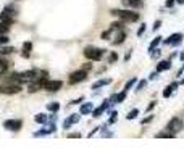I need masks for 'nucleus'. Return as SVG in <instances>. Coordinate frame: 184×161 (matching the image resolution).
<instances>
[{
  "label": "nucleus",
  "mask_w": 184,
  "mask_h": 161,
  "mask_svg": "<svg viewBox=\"0 0 184 161\" xmlns=\"http://www.w3.org/2000/svg\"><path fill=\"white\" fill-rule=\"evenodd\" d=\"M111 15L116 16V18H119L121 21H124V23H136V21L139 20V13H134L131 12V10H111Z\"/></svg>",
  "instance_id": "1"
},
{
  "label": "nucleus",
  "mask_w": 184,
  "mask_h": 161,
  "mask_svg": "<svg viewBox=\"0 0 184 161\" xmlns=\"http://www.w3.org/2000/svg\"><path fill=\"white\" fill-rule=\"evenodd\" d=\"M81 101H84V97H79V98H76V100H73L70 105H79Z\"/></svg>",
  "instance_id": "38"
},
{
  "label": "nucleus",
  "mask_w": 184,
  "mask_h": 161,
  "mask_svg": "<svg viewBox=\"0 0 184 161\" xmlns=\"http://www.w3.org/2000/svg\"><path fill=\"white\" fill-rule=\"evenodd\" d=\"M34 121H36L37 124H47L49 122V116L44 114V113H37L36 116H34Z\"/></svg>",
  "instance_id": "16"
},
{
  "label": "nucleus",
  "mask_w": 184,
  "mask_h": 161,
  "mask_svg": "<svg viewBox=\"0 0 184 161\" xmlns=\"http://www.w3.org/2000/svg\"><path fill=\"white\" fill-rule=\"evenodd\" d=\"M31 50H33V42H24V44H23V56H24V58H28L29 56V53H31Z\"/></svg>",
  "instance_id": "19"
},
{
  "label": "nucleus",
  "mask_w": 184,
  "mask_h": 161,
  "mask_svg": "<svg viewBox=\"0 0 184 161\" xmlns=\"http://www.w3.org/2000/svg\"><path fill=\"white\" fill-rule=\"evenodd\" d=\"M68 137H70V139H79L81 134H79V132H73V134H68Z\"/></svg>",
  "instance_id": "39"
},
{
  "label": "nucleus",
  "mask_w": 184,
  "mask_h": 161,
  "mask_svg": "<svg viewBox=\"0 0 184 161\" xmlns=\"http://www.w3.org/2000/svg\"><path fill=\"white\" fill-rule=\"evenodd\" d=\"M178 87H179V82H173V84H170V85H168V87L163 90V97H165V98L171 97V93L174 92V90H176Z\"/></svg>",
  "instance_id": "15"
},
{
  "label": "nucleus",
  "mask_w": 184,
  "mask_h": 161,
  "mask_svg": "<svg viewBox=\"0 0 184 161\" xmlns=\"http://www.w3.org/2000/svg\"><path fill=\"white\" fill-rule=\"evenodd\" d=\"M87 79V71L86 69H78V71H74V72H71L70 74V82L71 85H74V84H79V82H82V80H86Z\"/></svg>",
  "instance_id": "3"
},
{
  "label": "nucleus",
  "mask_w": 184,
  "mask_h": 161,
  "mask_svg": "<svg viewBox=\"0 0 184 161\" xmlns=\"http://www.w3.org/2000/svg\"><path fill=\"white\" fill-rule=\"evenodd\" d=\"M8 66H10V63L5 58H0V72H5L7 69H8Z\"/></svg>",
  "instance_id": "25"
},
{
  "label": "nucleus",
  "mask_w": 184,
  "mask_h": 161,
  "mask_svg": "<svg viewBox=\"0 0 184 161\" xmlns=\"http://www.w3.org/2000/svg\"><path fill=\"white\" fill-rule=\"evenodd\" d=\"M103 53H105V50L98 48V47H86L84 48V56L90 61H100Z\"/></svg>",
  "instance_id": "2"
},
{
  "label": "nucleus",
  "mask_w": 184,
  "mask_h": 161,
  "mask_svg": "<svg viewBox=\"0 0 184 161\" xmlns=\"http://www.w3.org/2000/svg\"><path fill=\"white\" fill-rule=\"evenodd\" d=\"M179 84H184V79H183V80H181V82H179Z\"/></svg>",
  "instance_id": "48"
},
{
  "label": "nucleus",
  "mask_w": 184,
  "mask_h": 161,
  "mask_svg": "<svg viewBox=\"0 0 184 161\" xmlns=\"http://www.w3.org/2000/svg\"><path fill=\"white\" fill-rule=\"evenodd\" d=\"M71 126H73V121H71L70 118H66V119L63 121V129H70Z\"/></svg>",
  "instance_id": "32"
},
{
  "label": "nucleus",
  "mask_w": 184,
  "mask_h": 161,
  "mask_svg": "<svg viewBox=\"0 0 184 161\" xmlns=\"http://www.w3.org/2000/svg\"><path fill=\"white\" fill-rule=\"evenodd\" d=\"M116 60H118V55H116L115 52H111L110 56H108V63H115Z\"/></svg>",
  "instance_id": "33"
},
{
  "label": "nucleus",
  "mask_w": 184,
  "mask_h": 161,
  "mask_svg": "<svg viewBox=\"0 0 184 161\" xmlns=\"http://www.w3.org/2000/svg\"><path fill=\"white\" fill-rule=\"evenodd\" d=\"M47 110H49L50 113H57L58 110H60V103H58V101H52V103L47 105Z\"/></svg>",
  "instance_id": "22"
},
{
  "label": "nucleus",
  "mask_w": 184,
  "mask_h": 161,
  "mask_svg": "<svg viewBox=\"0 0 184 161\" xmlns=\"http://www.w3.org/2000/svg\"><path fill=\"white\" fill-rule=\"evenodd\" d=\"M124 39H126V32L123 31V29H119V32L116 34V37H115V40H113V44L115 45H119V44L124 42Z\"/></svg>",
  "instance_id": "18"
},
{
  "label": "nucleus",
  "mask_w": 184,
  "mask_h": 161,
  "mask_svg": "<svg viewBox=\"0 0 184 161\" xmlns=\"http://www.w3.org/2000/svg\"><path fill=\"white\" fill-rule=\"evenodd\" d=\"M8 36H7V34H0V47H2V45H7L8 44Z\"/></svg>",
  "instance_id": "28"
},
{
  "label": "nucleus",
  "mask_w": 184,
  "mask_h": 161,
  "mask_svg": "<svg viewBox=\"0 0 184 161\" xmlns=\"http://www.w3.org/2000/svg\"><path fill=\"white\" fill-rule=\"evenodd\" d=\"M8 29H10V26H7L5 23H2V21H0V34H7V32H8Z\"/></svg>",
  "instance_id": "30"
},
{
  "label": "nucleus",
  "mask_w": 184,
  "mask_h": 161,
  "mask_svg": "<svg viewBox=\"0 0 184 161\" xmlns=\"http://www.w3.org/2000/svg\"><path fill=\"white\" fill-rule=\"evenodd\" d=\"M170 68H171V61H170V60H162L158 64H157V71H158V72L168 71Z\"/></svg>",
  "instance_id": "13"
},
{
  "label": "nucleus",
  "mask_w": 184,
  "mask_h": 161,
  "mask_svg": "<svg viewBox=\"0 0 184 161\" xmlns=\"http://www.w3.org/2000/svg\"><path fill=\"white\" fill-rule=\"evenodd\" d=\"M90 68H92V64H90V63H86L84 66H82V69H86V71H89Z\"/></svg>",
  "instance_id": "44"
},
{
  "label": "nucleus",
  "mask_w": 184,
  "mask_h": 161,
  "mask_svg": "<svg viewBox=\"0 0 184 161\" xmlns=\"http://www.w3.org/2000/svg\"><path fill=\"white\" fill-rule=\"evenodd\" d=\"M2 93H7V95H15V93H20L21 92V85L20 84H8V85H3L0 89Z\"/></svg>",
  "instance_id": "8"
},
{
  "label": "nucleus",
  "mask_w": 184,
  "mask_h": 161,
  "mask_svg": "<svg viewBox=\"0 0 184 161\" xmlns=\"http://www.w3.org/2000/svg\"><path fill=\"white\" fill-rule=\"evenodd\" d=\"M145 85H147V80H141L139 84H137V87H136V90L139 92V90H142V89L145 87Z\"/></svg>",
  "instance_id": "35"
},
{
  "label": "nucleus",
  "mask_w": 184,
  "mask_h": 161,
  "mask_svg": "<svg viewBox=\"0 0 184 161\" xmlns=\"http://www.w3.org/2000/svg\"><path fill=\"white\" fill-rule=\"evenodd\" d=\"M110 82H111V79H100V80H97V82H94V84H92V89H94V90H97V89L103 87V85H108Z\"/></svg>",
  "instance_id": "20"
},
{
  "label": "nucleus",
  "mask_w": 184,
  "mask_h": 161,
  "mask_svg": "<svg viewBox=\"0 0 184 161\" xmlns=\"http://www.w3.org/2000/svg\"><path fill=\"white\" fill-rule=\"evenodd\" d=\"M111 32H113V29H108V31H105V32H103V34H102V39H105V40H108V37H110L111 36Z\"/></svg>",
  "instance_id": "34"
},
{
  "label": "nucleus",
  "mask_w": 184,
  "mask_h": 161,
  "mask_svg": "<svg viewBox=\"0 0 184 161\" xmlns=\"http://www.w3.org/2000/svg\"><path fill=\"white\" fill-rule=\"evenodd\" d=\"M157 76H158V71H155V72H150V76H149V79H150V80H153V79H157Z\"/></svg>",
  "instance_id": "40"
},
{
  "label": "nucleus",
  "mask_w": 184,
  "mask_h": 161,
  "mask_svg": "<svg viewBox=\"0 0 184 161\" xmlns=\"http://www.w3.org/2000/svg\"><path fill=\"white\" fill-rule=\"evenodd\" d=\"M0 21L5 23L7 26H13V24H15V18H13V16L5 15V13H0Z\"/></svg>",
  "instance_id": "17"
},
{
  "label": "nucleus",
  "mask_w": 184,
  "mask_h": 161,
  "mask_svg": "<svg viewBox=\"0 0 184 161\" xmlns=\"http://www.w3.org/2000/svg\"><path fill=\"white\" fill-rule=\"evenodd\" d=\"M121 3L126 8H142L144 2L142 0H121Z\"/></svg>",
  "instance_id": "11"
},
{
  "label": "nucleus",
  "mask_w": 184,
  "mask_h": 161,
  "mask_svg": "<svg viewBox=\"0 0 184 161\" xmlns=\"http://www.w3.org/2000/svg\"><path fill=\"white\" fill-rule=\"evenodd\" d=\"M136 82H137V79H136V77H131V79H129L126 84H124V89H123V90H126V92H128V90H129V89H131L132 85L136 84Z\"/></svg>",
  "instance_id": "27"
},
{
  "label": "nucleus",
  "mask_w": 184,
  "mask_h": 161,
  "mask_svg": "<svg viewBox=\"0 0 184 161\" xmlns=\"http://www.w3.org/2000/svg\"><path fill=\"white\" fill-rule=\"evenodd\" d=\"M0 77H3V72H0Z\"/></svg>",
  "instance_id": "47"
},
{
  "label": "nucleus",
  "mask_w": 184,
  "mask_h": 161,
  "mask_svg": "<svg viewBox=\"0 0 184 161\" xmlns=\"http://www.w3.org/2000/svg\"><path fill=\"white\" fill-rule=\"evenodd\" d=\"M61 87H63V82L57 79H47L44 82V90H47V92H58Z\"/></svg>",
  "instance_id": "4"
},
{
  "label": "nucleus",
  "mask_w": 184,
  "mask_h": 161,
  "mask_svg": "<svg viewBox=\"0 0 184 161\" xmlns=\"http://www.w3.org/2000/svg\"><path fill=\"white\" fill-rule=\"evenodd\" d=\"M0 89H2V87H0Z\"/></svg>",
  "instance_id": "49"
},
{
  "label": "nucleus",
  "mask_w": 184,
  "mask_h": 161,
  "mask_svg": "<svg viewBox=\"0 0 184 161\" xmlns=\"http://www.w3.org/2000/svg\"><path fill=\"white\" fill-rule=\"evenodd\" d=\"M108 106H110V100H105L102 105H100V106H97V108L92 110V116H94V118H100L103 114V111H105Z\"/></svg>",
  "instance_id": "10"
},
{
  "label": "nucleus",
  "mask_w": 184,
  "mask_h": 161,
  "mask_svg": "<svg viewBox=\"0 0 184 161\" xmlns=\"http://www.w3.org/2000/svg\"><path fill=\"white\" fill-rule=\"evenodd\" d=\"M139 116V110L137 108H134V110H131V111L128 113V116H126V119H129V121H132V119H136V118Z\"/></svg>",
  "instance_id": "24"
},
{
  "label": "nucleus",
  "mask_w": 184,
  "mask_h": 161,
  "mask_svg": "<svg viewBox=\"0 0 184 161\" xmlns=\"http://www.w3.org/2000/svg\"><path fill=\"white\" fill-rule=\"evenodd\" d=\"M92 110H94V105L90 103V101H87V103H82V105H81L79 113H81L82 116H84V114H90V113H92Z\"/></svg>",
  "instance_id": "14"
},
{
  "label": "nucleus",
  "mask_w": 184,
  "mask_h": 161,
  "mask_svg": "<svg viewBox=\"0 0 184 161\" xmlns=\"http://www.w3.org/2000/svg\"><path fill=\"white\" fill-rule=\"evenodd\" d=\"M145 29H147V24H141V28H139V31H137V36H142L144 32H145Z\"/></svg>",
  "instance_id": "36"
},
{
  "label": "nucleus",
  "mask_w": 184,
  "mask_h": 161,
  "mask_svg": "<svg viewBox=\"0 0 184 161\" xmlns=\"http://www.w3.org/2000/svg\"><path fill=\"white\" fill-rule=\"evenodd\" d=\"M183 42V32H178V34H171L165 40V45H179Z\"/></svg>",
  "instance_id": "9"
},
{
  "label": "nucleus",
  "mask_w": 184,
  "mask_h": 161,
  "mask_svg": "<svg viewBox=\"0 0 184 161\" xmlns=\"http://www.w3.org/2000/svg\"><path fill=\"white\" fill-rule=\"evenodd\" d=\"M21 126H23V121L21 119H7L3 122V127L7 131H12V132H18L21 129Z\"/></svg>",
  "instance_id": "7"
},
{
  "label": "nucleus",
  "mask_w": 184,
  "mask_h": 161,
  "mask_svg": "<svg viewBox=\"0 0 184 161\" xmlns=\"http://www.w3.org/2000/svg\"><path fill=\"white\" fill-rule=\"evenodd\" d=\"M2 13H5V15H8V16H13V18H16L18 16V8L15 7L13 3H8V5H5V8H3V12Z\"/></svg>",
  "instance_id": "12"
},
{
  "label": "nucleus",
  "mask_w": 184,
  "mask_h": 161,
  "mask_svg": "<svg viewBox=\"0 0 184 161\" xmlns=\"http://www.w3.org/2000/svg\"><path fill=\"white\" fill-rule=\"evenodd\" d=\"M160 26H162V21H160V20H157L155 23H153V28H152V29H153V31H158V29H160Z\"/></svg>",
  "instance_id": "37"
},
{
  "label": "nucleus",
  "mask_w": 184,
  "mask_h": 161,
  "mask_svg": "<svg viewBox=\"0 0 184 161\" xmlns=\"http://www.w3.org/2000/svg\"><path fill=\"white\" fill-rule=\"evenodd\" d=\"M118 113L116 111H111V114H110V119H108V124H115V122H116V119H118Z\"/></svg>",
  "instance_id": "29"
},
{
  "label": "nucleus",
  "mask_w": 184,
  "mask_h": 161,
  "mask_svg": "<svg viewBox=\"0 0 184 161\" xmlns=\"http://www.w3.org/2000/svg\"><path fill=\"white\" fill-rule=\"evenodd\" d=\"M176 3H179V5H184V0H176Z\"/></svg>",
  "instance_id": "45"
},
{
  "label": "nucleus",
  "mask_w": 184,
  "mask_h": 161,
  "mask_svg": "<svg viewBox=\"0 0 184 161\" xmlns=\"http://www.w3.org/2000/svg\"><path fill=\"white\" fill-rule=\"evenodd\" d=\"M157 137H158V139H173V137H174V134L173 132H170V131H165V132H158L157 134Z\"/></svg>",
  "instance_id": "26"
},
{
  "label": "nucleus",
  "mask_w": 184,
  "mask_h": 161,
  "mask_svg": "<svg viewBox=\"0 0 184 161\" xmlns=\"http://www.w3.org/2000/svg\"><path fill=\"white\" fill-rule=\"evenodd\" d=\"M47 79H34L31 82H28V92L29 93H36L39 90H44V82Z\"/></svg>",
  "instance_id": "5"
},
{
  "label": "nucleus",
  "mask_w": 184,
  "mask_h": 161,
  "mask_svg": "<svg viewBox=\"0 0 184 161\" xmlns=\"http://www.w3.org/2000/svg\"><path fill=\"white\" fill-rule=\"evenodd\" d=\"M174 3H176V0H166V7H168V8H171Z\"/></svg>",
  "instance_id": "42"
},
{
  "label": "nucleus",
  "mask_w": 184,
  "mask_h": 161,
  "mask_svg": "<svg viewBox=\"0 0 184 161\" xmlns=\"http://www.w3.org/2000/svg\"><path fill=\"white\" fill-rule=\"evenodd\" d=\"M179 58H181V60L184 61V53H181V55H179Z\"/></svg>",
  "instance_id": "46"
},
{
  "label": "nucleus",
  "mask_w": 184,
  "mask_h": 161,
  "mask_svg": "<svg viewBox=\"0 0 184 161\" xmlns=\"http://www.w3.org/2000/svg\"><path fill=\"white\" fill-rule=\"evenodd\" d=\"M162 39H163V37H155V39H153V40H152V42H150V45H149V52H152V50H153V48H157V45H158L160 44V42H162Z\"/></svg>",
  "instance_id": "23"
},
{
  "label": "nucleus",
  "mask_w": 184,
  "mask_h": 161,
  "mask_svg": "<svg viewBox=\"0 0 184 161\" xmlns=\"http://www.w3.org/2000/svg\"><path fill=\"white\" fill-rule=\"evenodd\" d=\"M155 103H157V101H152V103L149 105V106H147V113H150V111H152V108L155 106Z\"/></svg>",
  "instance_id": "43"
},
{
  "label": "nucleus",
  "mask_w": 184,
  "mask_h": 161,
  "mask_svg": "<svg viewBox=\"0 0 184 161\" xmlns=\"http://www.w3.org/2000/svg\"><path fill=\"white\" fill-rule=\"evenodd\" d=\"M12 53H15V48H13V47H8V45H2V48H0V55H2V56L12 55Z\"/></svg>",
  "instance_id": "21"
},
{
  "label": "nucleus",
  "mask_w": 184,
  "mask_h": 161,
  "mask_svg": "<svg viewBox=\"0 0 184 161\" xmlns=\"http://www.w3.org/2000/svg\"><path fill=\"white\" fill-rule=\"evenodd\" d=\"M79 116H81V113H74V114H71V116H70V119L73 121V124H76V122H79V119H81V118H79Z\"/></svg>",
  "instance_id": "31"
},
{
  "label": "nucleus",
  "mask_w": 184,
  "mask_h": 161,
  "mask_svg": "<svg viewBox=\"0 0 184 161\" xmlns=\"http://www.w3.org/2000/svg\"><path fill=\"white\" fill-rule=\"evenodd\" d=\"M152 119H153V114H152V116H147L145 119H142V124H147V122H150Z\"/></svg>",
  "instance_id": "41"
},
{
  "label": "nucleus",
  "mask_w": 184,
  "mask_h": 161,
  "mask_svg": "<svg viewBox=\"0 0 184 161\" xmlns=\"http://www.w3.org/2000/svg\"><path fill=\"white\" fill-rule=\"evenodd\" d=\"M181 129H183V119H179V118H173V119L166 124V131L173 132L174 135L179 132Z\"/></svg>",
  "instance_id": "6"
}]
</instances>
